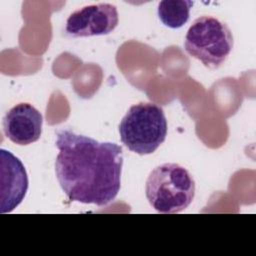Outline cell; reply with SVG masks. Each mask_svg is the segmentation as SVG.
Wrapping results in <instances>:
<instances>
[{
    "mask_svg": "<svg viewBox=\"0 0 256 256\" xmlns=\"http://www.w3.org/2000/svg\"><path fill=\"white\" fill-rule=\"evenodd\" d=\"M56 147V177L70 201L106 206L116 198L121 187V146L60 130Z\"/></svg>",
    "mask_w": 256,
    "mask_h": 256,
    "instance_id": "6da1fadb",
    "label": "cell"
},
{
    "mask_svg": "<svg viewBox=\"0 0 256 256\" xmlns=\"http://www.w3.org/2000/svg\"><path fill=\"white\" fill-rule=\"evenodd\" d=\"M149 204L160 213H178L185 210L195 196V181L189 171L176 163L155 167L145 185Z\"/></svg>",
    "mask_w": 256,
    "mask_h": 256,
    "instance_id": "7a4b0ae2",
    "label": "cell"
},
{
    "mask_svg": "<svg viewBox=\"0 0 256 256\" xmlns=\"http://www.w3.org/2000/svg\"><path fill=\"white\" fill-rule=\"evenodd\" d=\"M121 142L132 152H155L167 136V120L162 107L155 103L132 105L119 124Z\"/></svg>",
    "mask_w": 256,
    "mask_h": 256,
    "instance_id": "3957f363",
    "label": "cell"
},
{
    "mask_svg": "<svg viewBox=\"0 0 256 256\" xmlns=\"http://www.w3.org/2000/svg\"><path fill=\"white\" fill-rule=\"evenodd\" d=\"M233 35L229 27L213 16H200L189 27L184 42L186 52L204 66L217 69L233 48Z\"/></svg>",
    "mask_w": 256,
    "mask_h": 256,
    "instance_id": "277c9868",
    "label": "cell"
},
{
    "mask_svg": "<svg viewBox=\"0 0 256 256\" xmlns=\"http://www.w3.org/2000/svg\"><path fill=\"white\" fill-rule=\"evenodd\" d=\"M118 21L119 16L115 5L108 3L91 4L69 15L65 32L73 38L107 35L116 28Z\"/></svg>",
    "mask_w": 256,
    "mask_h": 256,
    "instance_id": "5b68a950",
    "label": "cell"
},
{
    "mask_svg": "<svg viewBox=\"0 0 256 256\" xmlns=\"http://www.w3.org/2000/svg\"><path fill=\"white\" fill-rule=\"evenodd\" d=\"M1 204L0 212L14 210L25 198L28 176L23 163L10 151L1 149Z\"/></svg>",
    "mask_w": 256,
    "mask_h": 256,
    "instance_id": "8992f818",
    "label": "cell"
},
{
    "mask_svg": "<svg viewBox=\"0 0 256 256\" xmlns=\"http://www.w3.org/2000/svg\"><path fill=\"white\" fill-rule=\"evenodd\" d=\"M42 114L29 103H19L3 117L5 136L18 145L36 142L42 133Z\"/></svg>",
    "mask_w": 256,
    "mask_h": 256,
    "instance_id": "52a82bcc",
    "label": "cell"
},
{
    "mask_svg": "<svg viewBox=\"0 0 256 256\" xmlns=\"http://www.w3.org/2000/svg\"><path fill=\"white\" fill-rule=\"evenodd\" d=\"M192 6L193 2L189 0H163L158 5L157 14L165 26L177 29L188 21Z\"/></svg>",
    "mask_w": 256,
    "mask_h": 256,
    "instance_id": "ba28073f",
    "label": "cell"
}]
</instances>
